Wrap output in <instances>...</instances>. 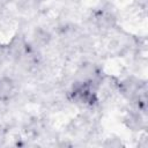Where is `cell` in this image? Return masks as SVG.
<instances>
[{
	"label": "cell",
	"instance_id": "obj_1",
	"mask_svg": "<svg viewBox=\"0 0 148 148\" xmlns=\"http://www.w3.org/2000/svg\"><path fill=\"white\" fill-rule=\"evenodd\" d=\"M12 91V84H10V82H0V98H2V97H5V96H7L8 95V92H10Z\"/></svg>",
	"mask_w": 148,
	"mask_h": 148
}]
</instances>
